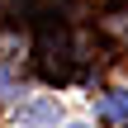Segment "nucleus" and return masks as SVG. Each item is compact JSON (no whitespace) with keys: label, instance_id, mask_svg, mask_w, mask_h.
<instances>
[{"label":"nucleus","instance_id":"nucleus-1","mask_svg":"<svg viewBox=\"0 0 128 128\" xmlns=\"http://www.w3.org/2000/svg\"><path fill=\"white\" fill-rule=\"evenodd\" d=\"M19 124L57 128V124H62V104H57V100H33V104H19Z\"/></svg>","mask_w":128,"mask_h":128},{"label":"nucleus","instance_id":"nucleus-2","mask_svg":"<svg viewBox=\"0 0 128 128\" xmlns=\"http://www.w3.org/2000/svg\"><path fill=\"white\" fill-rule=\"evenodd\" d=\"M100 119H114V124H128V90H109V95H100Z\"/></svg>","mask_w":128,"mask_h":128},{"label":"nucleus","instance_id":"nucleus-3","mask_svg":"<svg viewBox=\"0 0 128 128\" xmlns=\"http://www.w3.org/2000/svg\"><path fill=\"white\" fill-rule=\"evenodd\" d=\"M10 95H14V86H10V76L0 71V100H10Z\"/></svg>","mask_w":128,"mask_h":128},{"label":"nucleus","instance_id":"nucleus-4","mask_svg":"<svg viewBox=\"0 0 128 128\" xmlns=\"http://www.w3.org/2000/svg\"><path fill=\"white\" fill-rule=\"evenodd\" d=\"M71 128H86V124H71Z\"/></svg>","mask_w":128,"mask_h":128}]
</instances>
